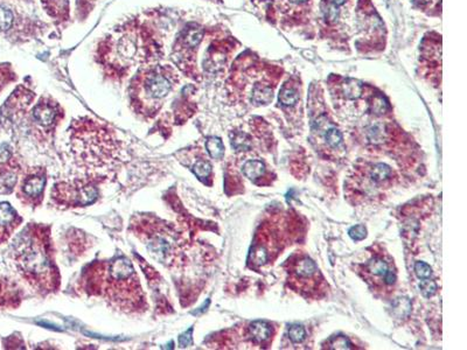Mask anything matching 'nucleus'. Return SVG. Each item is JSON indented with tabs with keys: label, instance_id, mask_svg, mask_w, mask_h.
<instances>
[{
	"label": "nucleus",
	"instance_id": "nucleus-1",
	"mask_svg": "<svg viewBox=\"0 0 467 350\" xmlns=\"http://www.w3.org/2000/svg\"><path fill=\"white\" fill-rule=\"evenodd\" d=\"M80 282L88 295L101 298L118 312L139 314L147 309L139 277L130 259L124 256L88 265Z\"/></svg>",
	"mask_w": 467,
	"mask_h": 350
},
{
	"label": "nucleus",
	"instance_id": "nucleus-2",
	"mask_svg": "<svg viewBox=\"0 0 467 350\" xmlns=\"http://www.w3.org/2000/svg\"><path fill=\"white\" fill-rule=\"evenodd\" d=\"M14 258L22 277L40 294L55 293L60 288L61 275L48 225L29 224L23 229L15 242Z\"/></svg>",
	"mask_w": 467,
	"mask_h": 350
},
{
	"label": "nucleus",
	"instance_id": "nucleus-3",
	"mask_svg": "<svg viewBox=\"0 0 467 350\" xmlns=\"http://www.w3.org/2000/svg\"><path fill=\"white\" fill-rule=\"evenodd\" d=\"M70 144L79 166L101 179L104 177L103 172L113 170L123 160V150L117 138L108 127L93 120L77 124Z\"/></svg>",
	"mask_w": 467,
	"mask_h": 350
},
{
	"label": "nucleus",
	"instance_id": "nucleus-4",
	"mask_svg": "<svg viewBox=\"0 0 467 350\" xmlns=\"http://www.w3.org/2000/svg\"><path fill=\"white\" fill-rule=\"evenodd\" d=\"M131 229L152 257L164 266L178 267L184 256V238L174 224L154 216H138Z\"/></svg>",
	"mask_w": 467,
	"mask_h": 350
},
{
	"label": "nucleus",
	"instance_id": "nucleus-5",
	"mask_svg": "<svg viewBox=\"0 0 467 350\" xmlns=\"http://www.w3.org/2000/svg\"><path fill=\"white\" fill-rule=\"evenodd\" d=\"M101 181V177L91 175L80 179L60 181L52 188L50 198L56 207L63 209L90 206L96 202L100 195L97 186Z\"/></svg>",
	"mask_w": 467,
	"mask_h": 350
},
{
	"label": "nucleus",
	"instance_id": "nucleus-6",
	"mask_svg": "<svg viewBox=\"0 0 467 350\" xmlns=\"http://www.w3.org/2000/svg\"><path fill=\"white\" fill-rule=\"evenodd\" d=\"M290 285L302 294L313 293L324 280L317 264L307 255L298 254L287 261Z\"/></svg>",
	"mask_w": 467,
	"mask_h": 350
},
{
	"label": "nucleus",
	"instance_id": "nucleus-7",
	"mask_svg": "<svg viewBox=\"0 0 467 350\" xmlns=\"http://www.w3.org/2000/svg\"><path fill=\"white\" fill-rule=\"evenodd\" d=\"M172 81L170 77L162 73H148L139 86V92L137 93L141 105L146 106V110L154 109V104L165 98L172 90ZM145 110V111H146Z\"/></svg>",
	"mask_w": 467,
	"mask_h": 350
},
{
	"label": "nucleus",
	"instance_id": "nucleus-8",
	"mask_svg": "<svg viewBox=\"0 0 467 350\" xmlns=\"http://www.w3.org/2000/svg\"><path fill=\"white\" fill-rule=\"evenodd\" d=\"M47 174L43 167H34L25 174L19 187V197L30 207H39L42 203Z\"/></svg>",
	"mask_w": 467,
	"mask_h": 350
},
{
	"label": "nucleus",
	"instance_id": "nucleus-9",
	"mask_svg": "<svg viewBox=\"0 0 467 350\" xmlns=\"http://www.w3.org/2000/svg\"><path fill=\"white\" fill-rule=\"evenodd\" d=\"M392 262H388L382 255H375L362 267L363 278L375 287L392 286L396 282V272L392 271Z\"/></svg>",
	"mask_w": 467,
	"mask_h": 350
},
{
	"label": "nucleus",
	"instance_id": "nucleus-10",
	"mask_svg": "<svg viewBox=\"0 0 467 350\" xmlns=\"http://www.w3.org/2000/svg\"><path fill=\"white\" fill-rule=\"evenodd\" d=\"M21 168L9 153H5L0 157V194H8L14 189L18 182L19 174Z\"/></svg>",
	"mask_w": 467,
	"mask_h": 350
},
{
	"label": "nucleus",
	"instance_id": "nucleus-11",
	"mask_svg": "<svg viewBox=\"0 0 467 350\" xmlns=\"http://www.w3.org/2000/svg\"><path fill=\"white\" fill-rule=\"evenodd\" d=\"M57 105L52 100L41 99L33 109V118L40 126L49 127L57 118Z\"/></svg>",
	"mask_w": 467,
	"mask_h": 350
},
{
	"label": "nucleus",
	"instance_id": "nucleus-12",
	"mask_svg": "<svg viewBox=\"0 0 467 350\" xmlns=\"http://www.w3.org/2000/svg\"><path fill=\"white\" fill-rule=\"evenodd\" d=\"M249 336L256 343L268 341L271 338V326L265 321H253L249 325Z\"/></svg>",
	"mask_w": 467,
	"mask_h": 350
},
{
	"label": "nucleus",
	"instance_id": "nucleus-13",
	"mask_svg": "<svg viewBox=\"0 0 467 350\" xmlns=\"http://www.w3.org/2000/svg\"><path fill=\"white\" fill-rule=\"evenodd\" d=\"M273 98V92L271 88H269L265 84H256L252 88V102L257 105H265L269 104Z\"/></svg>",
	"mask_w": 467,
	"mask_h": 350
},
{
	"label": "nucleus",
	"instance_id": "nucleus-14",
	"mask_svg": "<svg viewBox=\"0 0 467 350\" xmlns=\"http://www.w3.org/2000/svg\"><path fill=\"white\" fill-rule=\"evenodd\" d=\"M299 100V92L291 84H284L279 92V103L284 106H293Z\"/></svg>",
	"mask_w": 467,
	"mask_h": 350
},
{
	"label": "nucleus",
	"instance_id": "nucleus-15",
	"mask_svg": "<svg viewBox=\"0 0 467 350\" xmlns=\"http://www.w3.org/2000/svg\"><path fill=\"white\" fill-rule=\"evenodd\" d=\"M265 171V166L259 160H249L243 165L242 172L250 180H257L260 177Z\"/></svg>",
	"mask_w": 467,
	"mask_h": 350
},
{
	"label": "nucleus",
	"instance_id": "nucleus-16",
	"mask_svg": "<svg viewBox=\"0 0 467 350\" xmlns=\"http://www.w3.org/2000/svg\"><path fill=\"white\" fill-rule=\"evenodd\" d=\"M392 171L391 168L385 164H376L370 168L369 176L373 182L382 183L383 181H387L391 177Z\"/></svg>",
	"mask_w": 467,
	"mask_h": 350
},
{
	"label": "nucleus",
	"instance_id": "nucleus-17",
	"mask_svg": "<svg viewBox=\"0 0 467 350\" xmlns=\"http://www.w3.org/2000/svg\"><path fill=\"white\" fill-rule=\"evenodd\" d=\"M362 84L356 80L348 79L341 84V90H343L344 97L347 99H356L362 93Z\"/></svg>",
	"mask_w": 467,
	"mask_h": 350
},
{
	"label": "nucleus",
	"instance_id": "nucleus-18",
	"mask_svg": "<svg viewBox=\"0 0 467 350\" xmlns=\"http://www.w3.org/2000/svg\"><path fill=\"white\" fill-rule=\"evenodd\" d=\"M206 149L213 159L220 160L222 159L225 154V146H223L222 140L218 137H212L206 141Z\"/></svg>",
	"mask_w": 467,
	"mask_h": 350
},
{
	"label": "nucleus",
	"instance_id": "nucleus-19",
	"mask_svg": "<svg viewBox=\"0 0 467 350\" xmlns=\"http://www.w3.org/2000/svg\"><path fill=\"white\" fill-rule=\"evenodd\" d=\"M232 146L236 151H246L251 149V140L244 132H236L232 134Z\"/></svg>",
	"mask_w": 467,
	"mask_h": 350
},
{
	"label": "nucleus",
	"instance_id": "nucleus-20",
	"mask_svg": "<svg viewBox=\"0 0 467 350\" xmlns=\"http://www.w3.org/2000/svg\"><path fill=\"white\" fill-rule=\"evenodd\" d=\"M411 302L408 298H398L392 305V313L396 315V318L402 319L407 318L410 314Z\"/></svg>",
	"mask_w": 467,
	"mask_h": 350
},
{
	"label": "nucleus",
	"instance_id": "nucleus-21",
	"mask_svg": "<svg viewBox=\"0 0 467 350\" xmlns=\"http://www.w3.org/2000/svg\"><path fill=\"white\" fill-rule=\"evenodd\" d=\"M192 171L199 179H206L212 173V165L206 159H199L193 165Z\"/></svg>",
	"mask_w": 467,
	"mask_h": 350
},
{
	"label": "nucleus",
	"instance_id": "nucleus-22",
	"mask_svg": "<svg viewBox=\"0 0 467 350\" xmlns=\"http://www.w3.org/2000/svg\"><path fill=\"white\" fill-rule=\"evenodd\" d=\"M325 139H326L328 146L337 149L343 144V134L337 127H328L326 133H325Z\"/></svg>",
	"mask_w": 467,
	"mask_h": 350
},
{
	"label": "nucleus",
	"instance_id": "nucleus-23",
	"mask_svg": "<svg viewBox=\"0 0 467 350\" xmlns=\"http://www.w3.org/2000/svg\"><path fill=\"white\" fill-rule=\"evenodd\" d=\"M287 335L292 343H302L304 340L306 339V332L305 328L302 325H291L289 329H287Z\"/></svg>",
	"mask_w": 467,
	"mask_h": 350
},
{
	"label": "nucleus",
	"instance_id": "nucleus-24",
	"mask_svg": "<svg viewBox=\"0 0 467 350\" xmlns=\"http://www.w3.org/2000/svg\"><path fill=\"white\" fill-rule=\"evenodd\" d=\"M15 300H19L14 289H9L4 282L0 281V305L9 302L11 305H15Z\"/></svg>",
	"mask_w": 467,
	"mask_h": 350
},
{
	"label": "nucleus",
	"instance_id": "nucleus-25",
	"mask_svg": "<svg viewBox=\"0 0 467 350\" xmlns=\"http://www.w3.org/2000/svg\"><path fill=\"white\" fill-rule=\"evenodd\" d=\"M389 110V104L383 96L376 95L370 103V111L375 114H383Z\"/></svg>",
	"mask_w": 467,
	"mask_h": 350
},
{
	"label": "nucleus",
	"instance_id": "nucleus-26",
	"mask_svg": "<svg viewBox=\"0 0 467 350\" xmlns=\"http://www.w3.org/2000/svg\"><path fill=\"white\" fill-rule=\"evenodd\" d=\"M346 336H333L328 342L330 349H351L353 347Z\"/></svg>",
	"mask_w": 467,
	"mask_h": 350
},
{
	"label": "nucleus",
	"instance_id": "nucleus-27",
	"mask_svg": "<svg viewBox=\"0 0 467 350\" xmlns=\"http://www.w3.org/2000/svg\"><path fill=\"white\" fill-rule=\"evenodd\" d=\"M437 288V284L433 280H428V279H423L419 284V289H421V293L424 298H431L432 295H435Z\"/></svg>",
	"mask_w": 467,
	"mask_h": 350
},
{
	"label": "nucleus",
	"instance_id": "nucleus-28",
	"mask_svg": "<svg viewBox=\"0 0 467 350\" xmlns=\"http://www.w3.org/2000/svg\"><path fill=\"white\" fill-rule=\"evenodd\" d=\"M13 23V13L5 7H0V31H7Z\"/></svg>",
	"mask_w": 467,
	"mask_h": 350
},
{
	"label": "nucleus",
	"instance_id": "nucleus-29",
	"mask_svg": "<svg viewBox=\"0 0 467 350\" xmlns=\"http://www.w3.org/2000/svg\"><path fill=\"white\" fill-rule=\"evenodd\" d=\"M368 134H369L370 140L373 141V143L375 144L381 143V141H383L384 136H385L384 125H382V124H376V125L371 126Z\"/></svg>",
	"mask_w": 467,
	"mask_h": 350
},
{
	"label": "nucleus",
	"instance_id": "nucleus-30",
	"mask_svg": "<svg viewBox=\"0 0 467 350\" xmlns=\"http://www.w3.org/2000/svg\"><path fill=\"white\" fill-rule=\"evenodd\" d=\"M415 273L419 279H429L432 274L431 267L424 262H417L415 264Z\"/></svg>",
	"mask_w": 467,
	"mask_h": 350
},
{
	"label": "nucleus",
	"instance_id": "nucleus-31",
	"mask_svg": "<svg viewBox=\"0 0 467 350\" xmlns=\"http://www.w3.org/2000/svg\"><path fill=\"white\" fill-rule=\"evenodd\" d=\"M324 13H325V18H326L327 21L336 22L338 18H339L340 12H339V7H337L336 5L326 1V6H325V8H324Z\"/></svg>",
	"mask_w": 467,
	"mask_h": 350
},
{
	"label": "nucleus",
	"instance_id": "nucleus-32",
	"mask_svg": "<svg viewBox=\"0 0 467 350\" xmlns=\"http://www.w3.org/2000/svg\"><path fill=\"white\" fill-rule=\"evenodd\" d=\"M348 235L353 241H362L367 236V229L363 225H355L350 229Z\"/></svg>",
	"mask_w": 467,
	"mask_h": 350
},
{
	"label": "nucleus",
	"instance_id": "nucleus-33",
	"mask_svg": "<svg viewBox=\"0 0 467 350\" xmlns=\"http://www.w3.org/2000/svg\"><path fill=\"white\" fill-rule=\"evenodd\" d=\"M201 39H202V32L200 31V29H193V31H191L187 35H186L185 41L188 46L195 47L199 45L200 41H201Z\"/></svg>",
	"mask_w": 467,
	"mask_h": 350
},
{
	"label": "nucleus",
	"instance_id": "nucleus-34",
	"mask_svg": "<svg viewBox=\"0 0 467 350\" xmlns=\"http://www.w3.org/2000/svg\"><path fill=\"white\" fill-rule=\"evenodd\" d=\"M192 332H193V329L191 328L189 329L188 332H186L185 334H182L180 336V345L181 347H187L189 346L192 343Z\"/></svg>",
	"mask_w": 467,
	"mask_h": 350
},
{
	"label": "nucleus",
	"instance_id": "nucleus-35",
	"mask_svg": "<svg viewBox=\"0 0 467 350\" xmlns=\"http://www.w3.org/2000/svg\"><path fill=\"white\" fill-rule=\"evenodd\" d=\"M326 1L331 2V4H333V5H336L337 7H339V6L345 4V1H346V0H326Z\"/></svg>",
	"mask_w": 467,
	"mask_h": 350
},
{
	"label": "nucleus",
	"instance_id": "nucleus-36",
	"mask_svg": "<svg viewBox=\"0 0 467 350\" xmlns=\"http://www.w3.org/2000/svg\"><path fill=\"white\" fill-rule=\"evenodd\" d=\"M287 1L292 5H303L305 4L306 1H309V0H287Z\"/></svg>",
	"mask_w": 467,
	"mask_h": 350
},
{
	"label": "nucleus",
	"instance_id": "nucleus-37",
	"mask_svg": "<svg viewBox=\"0 0 467 350\" xmlns=\"http://www.w3.org/2000/svg\"><path fill=\"white\" fill-rule=\"evenodd\" d=\"M4 237H2V234H1V231H0V243H1V242H4Z\"/></svg>",
	"mask_w": 467,
	"mask_h": 350
}]
</instances>
